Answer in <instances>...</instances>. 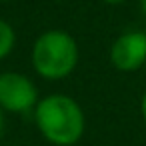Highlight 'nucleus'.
I'll list each match as a JSON object with an SVG mask.
<instances>
[{
	"label": "nucleus",
	"instance_id": "f257e3e1",
	"mask_svg": "<svg viewBox=\"0 0 146 146\" xmlns=\"http://www.w3.org/2000/svg\"><path fill=\"white\" fill-rule=\"evenodd\" d=\"M34 122L38 132L54 146L76 144L86 128L82 106L66 94H48L34 106Z\"/></svg>",
	"mask_w": 146,
	"mask_h": 146
},
{
	"label": "nucleus",
	"instance_id": "f03ea898",
	"mask_svg": "<svg viewBox=\"0 0 146 146\" xmlns=\"http://www.w3.org/2000/svg\"><path fill=\"white\" fill-rule=\"evenodd\" d=\"M34 72L44 80H64L68 78L80 60V48L76 38L62 30L50 28L38 34L30 52Z\"/></svg>",
	"mask_w": 146,
	"mask_h": 146
},
{
	"label": "nucleus",
	"instance_id": "7ed1b4c3",
	"mask_svg": "<svg viewBox=\"0 0 146 146\" xmlns=\"http://www.w3.org/2000/svg\"><path fill=\"white\" fill-rule=\"evenodd\" d=\"M36 84L22 72H2L0 74V108L2 112L22 114L38 104Z\"/></svg>",
	"mask_w": 146,
	"mask_h": 146
},
{
	"label": "nucleus",
	"instance_id": "20e7f679",
	"mask_svg": "<svg viewBox=\"0 0 146 146\" xmlns=\"http://www.w3.org/2000/svg\"><path fill=\"white\" fill-rule=\"evenodd\" d=\"M110 64L120 72H136L146 66V32L128 30L114 38L110 46Z\"/></svg>",
	"mask_w": 146,
	"mask_h": 146
},
{
	"label": "nucleus",
	"instance_id": "39448f33",
	"mask_svg": "<svg viewBox=\"0 0 146 146\" xmlns=\"http://www.w3.org/2000/svg\"><path fill=\"white\" fill-rule=\"evenodd\" d=\"M14 46H16V30H14V26L8 20L0 18V62H2L6 56H10Z\"/></svg>",
	"mask_w": 146,
	"mask_h": 146
},
{
	"label": "nucleus",
	"instance_id": "423d86ee",
	"mask_svg": "<svg viewBox=\"0 0 146 146\" xmlns=\"http://www.w3.org/2000/svg\"><path fill=\"white\" fill-rule=\"evenodd\" d=\"M140 114H142V118H144V122H146V90H144V94H142V98H140Z\"/></svg>",
	"mask_w": 146,
	"mask_h": 146
},
{
	"label": "nucleus",
	"instance_id": "0eeeda50",
	"mask_svg": "<svg viewBox=\"0 0 146 146\" xmlns=\"http://www.w3.org/2000/svg\"><path fill=\"white\" fill-rule=\"evenodd\" d=\"M2 132H4V112L0 108V138H2Z\"/></svg>",
	"mask_w": 146,
	"mask_h": 146
},
{
	"label": "nucleus",
	"instance_id": "6e6552de",
	"mask_svg": "<svg viewBox=\"0 0 146 146\" xmlns=\"http://www.w3.org/2000/svg\"><path fill=\"white\" fill-rule=\"evenodd\" d=\"M102 2H106V4H110V6H118V4L126 2V0H102Z\"/></svg>",
	"mask_w": 146,
	"mask_h": 146
},
{
	"label": "nucleus",
	"instance_id": "1a4fd4ad",
	"mask_svg": "<svg viewBox=\"0 0 146 146\" xmlns=\"http://www.w3.org/2000/svg\"><path fill=\"white\" fill-rule=\"evenodd\" d=\"M140 10H142V14L146 18V0H140Z\"/></svg>",
	"mask_w": 146,
	"mask_h": 146
},
{
	"label": "nucleus",
	"instance_id": "9d476101",
	"mask_svg": "<svg viewBox=\"0 0 146 146\" xmlns=\"http://www.w3.org/2000/svg\"><path fill=\"white\" fill-rule=\"evenodd\" d=\"M0 2H12V0H0Z\"/></svg>",
	"mask_w": 146,
	"mask_h": 146
}]
</instances>
